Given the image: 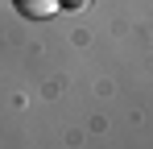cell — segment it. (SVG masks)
Wrapping results in <instances>:
<instances>
[{"mask_svg": "<svg viewBox=\"0 0 153 149\" xmlns=\"http://www.w3.org/2000/svg\"><path fill=\"white\" fill-rule=\"evenodd\" d=\"M17 8L25 17H54V8H62L58 0H17Z\"/></svg>", "mask_w": 153, "mask_h": 149, "instance_id": "cell-1", "label": "cell"}, {"mask_svg": "<svg viewBox=\"0 0 153 149\" xmlns=\"http://www.w3.org/2000/svg\"><path fill=\"white\" fill-rule=\"evenodd\" d=\"M58 4H66V8H79V4H87V0H58Z\"/></svg>", "mask_w": 153, "mask_h": 149, "instance_id": "cell-2", "label": "cell"}]
</instances>
